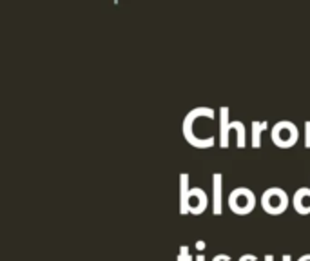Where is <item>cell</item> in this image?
<instances>
[{
  "mask_svg": "<svg viewBox=\"0 0 310 261\" xmlns=\"http://www.w3.org/2000/svg\"><path fill=\"white\" fill-rule=\"evenodd\" d=\"M179 214H191V189H189V174H179Z\"/></svg>",
  "mask_w": 310,
  "mask_h": 261,
  "instance_id": "6",
  "label": "cell"
},
{
  "mask_svg": "<svg viewBox=\"0 0 310 261\" xmlns=\"http://www.w3.org/2000/svg\"><path fill=\"white\" fill-rule=\"evenodd\" d=\"M263 261H274V256H272V254H267V256L263 257ZM283 261H292L290 254H283Z\"/></svg>",
  "mask_w": 310,
  "mask_h": 261,
  "instance_id": "14",
  "label": "cell"
},
{
  "mask_svg": "<svg viewBox=\"0 0 310 261\" xmlns=\"http://www.w3.org/2000/svg\"><path fill=\"white\" fill-rule=\"evenodd\" d=\"M196 249L198 250H205V247H207V245H205V241H201V240H198L196 241V245H194Z\"/></svg>",
  "mask_w": 310,
  "mask_h": 261,
  "instance_id": "17",
  "label": "cell"
},
{
  "mask_svg": "<svg viewBox=\"0 0 310 261\" xmlns=\"http://www.w3.org/2000/svg\"><path fill=\"white\" fill-rule=\"evenodd\" d=\"M191 196H192V198H196V203L191 205V214H194V216H200V214H203V212H205V208L209 207L207 192H205L203 189H200V187H192L191 189Z\"/></svg>",
  "mask_w": 310,
  "mask_h": 261,
  "instance_id": "8",
  "label": "cell"
},
{
  "mask_svg": "<svg viewBox=\"0 0 310 261\" xmlns=\"http://www.w3.org/2000/svg\"><path fill=\"white\" fill-rule=\"evenodd\" d=\"M194 261H205V256H203V254H200V256L194 257Z\"/></svg>",
  "mask_w": 310,
  "mask_h": 261,
  "instance_id": "19",
  "label": "cell"
},
{
  "mask_svg": "<svg viewBox=\"0 0 310 261\" xmlns=\"http://www.w3.org/2000/svg\"><path fill=\"white\" fill-rule=\"evenodd\" d=\"M256 259H257V257L254 256V254H245V256H241L238 261H256Z\"/></svg>",
  "mask_w": 310,
  "mask_h": 261,
  "instance_id": "16",
  "label": "cell"
},
{
  "mask_svg": "<svg viewBox=\"0 0 310 261\" xmlns=\"http://www.w3.org/2000/svg\"><path fill=\"white\" fill-rule=\"evenodd\" d=\"M305 147L306 149H310V120H306L305 122Z\"/></svg>",
  "mask_w": 310,
  "mask_h": 261,
  "instance_id": "13",
  "label": "cell"
},
{
  "mask_svg": "<svg viewBox=\"0 0 310 261\" xmlns=\"http://www.w3.org/2000/svg\"><path fill=\"white\" fill-rule=\"evenodd\" d=\"M212 261H230V257L227 254H218V256L212 257Z\"/></svg>",
  "mask_w": 310,
  "mask_h": 261,
  "instance_id": "15",
  "label": "cell"
},
{
  "mask_svg": "<svg viewBox=\"0 0 310 261\" xmlns=\"http://www.w3.org/2000/svg\"><path fill=\"white\" fill-rule=\"evenodd\" d=\"M298 261H310V254H305V256H301Z\"/></svg>",
  "mask_w": 310,
  "mask_h": 261,
  "instance_id": "18",
  "label": "cell"
},
{
  "mask_svg": "<svg viewBox=\"0 0 310 261\" xmlns=\"http://www.w3.org/2000/svg\"><path fill=\"white\" fill-rule=\"evenodd\" d=\"M228 130H230V122H228V107L223 106L220 109V147L227 149L228 147Z\"/></svg>",
  "mask_w": 310,
  "mask_h": 261,
  "instance_id": "9",
  "label": "cell"
},
{
  "mask_svg": "<svg viewBox=\"0 0 310 261\" xmlns=\"http://www.w3.org/2000/svg\"><path fill=\"white\" fill-rule=\"evenodd\" d=\"M256 207V196L250 189L236 187L228 194V208L238 216H247Z\"/></svg>",
  "mask_w": 310,
  "mask_h": 261,
  "instance_id": "3",
  "label": "cell"
},
{
  "mask_svg": "<svg viewBox=\"0 0 310 261\" xmlns=\"http://www.w3.org/2000/svg\"><path fill=\"white\" fill-rule=\"evenodd\" d=\"M270 138H272V142L276 143L277 147H281V149H290V147H294L296 142H298L299 130L294 122L281 120V122H277L276 125L272 127V130H270Z\"/></svg>",
  "mask_w": 310,
  "mask_h": 261,
  "instance_id": "4",
  "label": "cell"
},
{
  "mask_svg": "<svg viewBox=\"0 0 310 261\" xmlns=\"http://www.w3.org/2000/svg\"><path fill=\"white\" fill-rule=\"evenodd\" d=\"M176 261H194V257H192L191 252H189L187 245H182V247H179V252H178V256H176Z\"/></svg>",
  "mask_w": 310,
  "mask_h": 261,
  "instance_id": "12",
  "label": "cell"
},
{
  "mask_svg": "<svg viewBox=\"0 0 310 261\" xmlns=\"http://www.w3.org/2000/svg\"><path fill=\"white\" fill-rule=\"evenodd\" d=\"M236 130L238 133V149H243L245 145H247V135H245V125L241 122H230V130Z\"/></svg>",
  "mask_w": 310,
  "mask_h": 261,
  "instance_id": "10",
  "label": "cell"
},
{
  "mask_svg": "<svg viewBox=\"0 0 310 261\" xmlns=\"http://www.w3.org/2000/svg\"><path fill=\"white\" fill-rule=\"evenodd\" d=\"M292 203L298 214H303V216L310 214V189L306 187L298 189L292 196Z\"/></svg>",
  "mask_w": 310,
  "mask_h": 261,
  "instance_id": "7",
  "label": "cell"
},
{
  "mask_svg": "<svg viewBox=\"0 0 310 261\" xmlns=\"http://www.w3.org/2000/svg\"><path fill=\"white\" fill-rule=\"evenodd\" d=\"M223 212V174L214 172L212 174V214L221 216Z\"/></svg>",
  "mask_w": 310,
  "mask_h": 261,
  "instance_id": "5",
  "label": "cell"
},
{
  "mask_svg": "<svg viewBox=\"0 0 310 261\" xmlns=\"http://www.w3.org/2000/svg\"><path fill=\"white\" fill-rule=\"evenodd\" d=\"M290 198L283 189L279 187H270L265 189V192L261 194V207L267 214L270 216H279L289 208Z\"/></svg>",
  "mask_w": 310,
  "mask_h": 261,
  "instance_id": "2",
  "label": "cell"
},
{
  "mask_svg": "<svg viewBox=\"0 0 310 261\" xmlns=\"http://www.w3.org/2000/svg\"><path fill=\"white\" fill-rule=\"evenodd\" d=\"M214 109L211 107H196V109L189 111L187 116L184 118V123H182V130H184V138L189 142V145L192 147H198V149H209L216 143V138L214 136H209V138H196L194 136V130H192V123L198 116H207L209 120L214 118Z\"/></svg>",
  "mask_w": 310,
  "mask_h": 261,
  "instance_id": "1",
  "label": "cell"
},
{
  "mask_svg": "<svg viewBox=\"0 0 310 261\" xmlns=\"http://www.w3.org/2000/svg\"><path fill=\"white\" fill-rule=\"evenodd\" d=\"M261 122H252V147L254 149H260L261 147Z\"/></svg>",
  "mask_w": 310,
  "mask_h": 261,
  "instance_id": "11",
  "label": "cell"
}]
</instances>
